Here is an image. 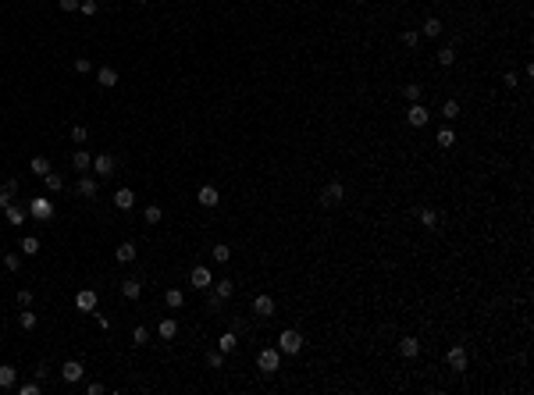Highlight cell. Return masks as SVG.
I'll use <instances>...</instances> for the list:
<instances>
[{
  "label": "cell",
  "mask_w": 534,
  "mask_h": 395,
  "mask_svg": "<svg viewBox=\"0 0 534 395\" xmlns=\"http://www.w3.org/2000/svg\"><path fill=\"white\" fill-rule=\"evenodd\" d=\"M300 349H303V335H300V331H292V327H289V331H282V335H278V353L296 356Z\"/></svg>",
  "instance_id": "6da1fadb"
},
{
  "label": "cell",
  "mask_w": 534,
  "mask_h": 395,
  "mask_svg": "<svg viewBox=\"0 0 534 395\" xmlns=\"http://www.w3.org/2000/svg\"><path fill=\"white\" fill-rule=\"evenodd\" d=\"M257 363H260V370L271 378V374H278V367H282V353H278V349H264V353L257 356Z\"/></svg>",
  "instance_id": "7a4b0ae2"
},
{
  "label": "cell",
  "mask_w": 534,
  "mask_h": 395,
  "mask_svg": "<svg viewBox=\"0 0 534 395\" xmlns=\"http://www.w3.org/2000/svg\"><path fill=\"white\" fill-rule=\"evenodd\" d=\"M342 200H346V185H342V182H331V185L321 192V207H338Z\"/></svg>",
  "instance_id": "3957f363"
},
{
  "label": "cell",
  "mask_w": 534,
  "mask_h": 395,
  "mask_svg": "<svg viewBox=\"0 0 534 395\" xmlns=\"http://www.w3.org/2000/svg\"><path fill=\"white\" fill-rule=\"evenodd\" d=\"M29 214L39 217V221H47V217H54V203L47 196H36V200H29Z\"/></svg>",
  "instance_id": "277c9868"
},
{
  "label": "cell",
  "mask_w": 534,
  "mask_h": 395,
  "mask_svg": "<svg viewBox=\"0 0 534 395\" xmlns=\"http://www.w3.org/2000/svg\"><path fill=\"white\" fill-rule=\"evenodd\" d=\"M189 285H193V289H200V292H207V289L214 285V278H210V271L200 264V267H193V271H189Z\"/></svg>",
  "instance_id": "5b68a950"
},
{
  "label": "cell",
  "mask_w": 534,
  "mask_h": 395,
  "mask_svg": "<svg viewBox=\"0 0 534 395\" xmlns=\"http://www.w3.org/2000/svg\"><path fill=\"white\" fill-rule=\"evenodd\" d=\"M75 192H78V196H86V200H93V196H96V192H100V182H96V178H89V174H86V171H82V178H78Z\"/></svg>",
  "instance_id": "8992f818"
},
{
  "label": "cell",
  "mask_w": 534,
  "mask_h": 395,
  "mask_svg": "<svg viewBox=\"0 0 534 395\" xmlns=\"http://www.w3.org/2000/svg\"><path fill=\"white\" fill-rule=\"evenodd\" d=\"M96 303H100V299H96V292H93V289H82V292L75 296V306L82 310V314H93V310H96Z\"/></svg>",
  "instance_id": "52a82bcc"
},
{
  "label": "cell",
  "mask_w": 534,
  "mask_h": 395,
  "mask_svg": "<svg viewBox=\"0 0 534 395\" xmlns=\"http://www.w3.org/2000/svg\"><path fill=\"white\" fill-rule=\"evenodd\" d=\"M82 374H86V367H82L78 360H68V363L61 367V378H65L68 385H75V381H82Z\"/></svg>",
  "instance_id": "ba28073f"
},
{
  "label": "cell",
  "mask_w": 534,
  "mask_h": 395,
  "mask_svg": "<svg viewBox=\"0 0 534 395\" xmlns=\"http://www.w3.org/2000/svg\"><path fill=\"white\" fill-rule=\"evenodd\" d=\"M428 118H431V114H428V107H424V103H413V107L406 111V121H410L413 128H420V125H428Z\"/></svg>",
  "instance_id": "9c48e42d"
},
{
  "label": "cell",
  "mask_w": 534,
  "mask_h": 395,
  "mask_svg": "<svg viewBox=\"0 0 534 395\" xmlns=\"http://www.w3.org/2000/svg\"><path fill=\"white\" fill-rule=\"evenodd\" d=\"M196 200H200V207H207V210H214V207L221 203V196H218L214 185H200V196H196Z\"/></svg>",
  "instance_id": "30bf717a"
},
{
  "label": "cell",
  "mask_w": 534,
  "mask_h": 395,
  "mask_svg": "<svg viewBox=\"0 0 534 395\" xmlns=\"http://www.w3.org/2000/svg\"><path fill=\"white\" fill-rule=\"evenodd\" d=\"M253 314L264 317V320L274 317V299H271V296H257V299H253Z\"/></svg>",
  "instance_id": "8fae6325"
},
{
  "label": "cell",
  "mask_w": 534,
  "mask_h": 395,
  "mask_svg": "<svg viewBox=\"0 0 534 395\" xmlns=\"http://www.w3.org/2000/svg\"><path fill=\"white\" fill-rule=\"evenodd\" d=\"M93 171H96L100 178L114 174V157H111V153H100V157H93Z\"/></svg>",
  "instance_id": "7c38bea8"
},
{
  "label": "cell",
  "mask_w": 534,
  "mask_h": 395,
  "mask_svg": "<svg viewBox=\"0 0 534 395\" xmlns=\"http://www.w3.org/2000/svg\"><path fill=\"white\" fill-rule=\"evenodd\" d=\"M114 207H118V210H132V207H136V192H132V189H118V192H114Z\"/></svg>",
  "instance_id": "4fadbf2b"
},
{
  "label": "cell",
  "mask_w": 534,
  "mask_h": 395,
  "mask_svg": "<svg viewBox=\"0 0 534 395\" xmlns=\"http://www.w3.org/2000/svg\"><path fill=\"white\" fill-rule=\"evenodd\" d=\"M449 367H453V370H466V349H463V345H453V349H449Z\"/></svg>",
  "instance_id": "5bb4252c"
},
{
  "label": "cell",
  "mask_w": 534,
  "mask_h": 395,
  "mask_svg": "<svg viewBox=\"0 0 534 395\" xmlns=\"http://www.w3.org/2000/svg\"><path fill=\"white\" fill-rule=\"evenodd\" d=\"M96 82H100L103 89H114V85H118V72H114L111 64H103V68L96 72Z\"/></svg>",
  "instance_id": "9a60e30c"
},
{
  "label": "cell",
  "mask_w": 534,
  "mask_h": 395,
  "mask_svg": "<svg viewBox=\"0 0 534 395\" xmlns=\"http://www.w3.org/2000/svg\"><path fill=\"white\" fill-rule=\"evenodd\" d=\"M121 292H125V299H139L143 296V281L139 278H125L121 281Z\"/></svg>",
  "instance_id": "2e32d148"
},
{
  "label": "cell",
  "mask_w": 534,
  "mask_h": 395,
  "mask_svg": "<svg viewBox=\"0 0 534 395\" xmlns=\"http://www.w3.org/2000/svg\"><path fill=\"white\" fill-rule=\"evenodd\" d=\"M14 192H18V182H14V178H11V182H4V185H0V210H7V207H11V203H14V200H11V196H14Z\"/></svg>",
  "instance_id": "e0dca14e"
},
{
  "label": "cell",
  "mask_w": 534,
  "mask_h": 395,
  "mask_svg": "<svg viewBox=\"0 0 534 395\" xmlns=\"http://www.w3.org/2000/svg\"><path fill=\"white\" fill-rule=\"evenodd\" d=\"M114 260H118V264H132V260H136V246H132V242H121V246L114 249Z\"/></svg>",
  "instance_id": "ac0fdd59"
},
{
  "label": "cell",
  "mask_w": 534,
  "mask_h": 395,
  "mask_svg": "<svg viewBox=\"0 0 534 395\" xmlns=\"http://www.w3.org/2000/svg\"><path fill=\"white\" fill-rule=\"evenodd\" d=\"M164 303H167L171 310H182V306H185V292H182V289H167V292H164Z\"/></svg>",
  "instance_id": "d6986e66"
},
{
  "label": "cell",
  "mask_w": 534,
  "mask_h": 395,
  "mask_svg": "<svg viewBox=\"0 0 534 395\" xmlns=\"http://www.w3.org/2000/svg\"><path fill=\"white\" fill-rule=\"evenodd\" d=\"M157 335H160V338H164V342H171V338H175V335H178V324H175V320H171V317H164V320H160V324H157Z\"/></svg>",
  "instance_id": "ffe728a7"
},
{
  "label": "cell",
  "mask_w": 534,
  "mask_h": 395,
  "mask_svg": "<svg viewBox=\"0 0 534 395\" xmlns=\"http://www.w3.org/2000/svg\"><path fill=\"white\" fill-rule=\"evenodd\" d=\"M72 167H75V171H89V167H93L89 150H75V153H72Z\"/></svg>",
  "instance_id": "44dd1931"
},
{
  "label": "cell",
  "mask_w": 534,
  "mask_h": 395,
  "mask_svg": "<svg viewBox=\"0 0 534 395\" xmlns=\"http://www.w3.org/2000/svg\"><path fill=\"white\" fill-rule=\"evenodd\" d=\"M417 353H420V342H417V338H402V342H399V356L413 360Z\"/></svg>",
  "instance_id": "7402d4cb"
},
{
  "label": "cell",
  "mask_w": 534,
  "mask_h": 395,
  "mask_svg": "<svg viewBox=\"0 0 534 395\" xmlns=\"http://www.w3.org/2000/svg\"><path fill=\"white\" fill-rule=\"evenodd\" d=\"M235 345H239V338H235V331H225V335L218 338V349H221V353H235Z\"/></svg>",
  "instance_id": "603a6c76"
},
{
  "label": "cell",
  "mask_w": 534,
  "mask_h": 395,
  "mask_svg": "<svg viewBox=\"0 0 534 395\" xmlns=\"http://www.w3.org/2000/svg\"><path fill=\"white\" fill-rule=\"evenodd\" d=\"M420 36H428V39L442 36V21H438V18H428V21H424V29H420Z\"/></svg>",
  "instance_id": "cb8c5ba5"
},
{
  "label": "cell",
  "mask_w": 534,
  "mask_h": 395,
  "mask_svg": "<svg viewBox=\"0 0 534 395\" xmlns=\"http://www.w3.org/2000/svg\"><path fill=\"white\" fill-rule=\"evenodd\" d=\"M438 64H442V68H453V64H456V47H442V50H438Z\"/></svg>",
  "instance_id": "d4e9b609"
},
{
  "label": "cell",
  "mask_w": 534,
  "mask_h": 395,
  "mask_svg": "<svg viewBox=\"0 0 534 395\" xmlns=\"http://www.w3.org/2000/svg\"><path fill=\"white\" fill-rule=\"evenodd\" d=\"M25 217H29V210H25V207H18V203H11V207H7V221H11V225H22Z\"/></svg>",
  "instance_id": "484cf974"
},
{
  "label": "cell",
  "mask_w": 534,
  "mask_h": 395,
  "mask_svg": "<svg viewBox=\"0 0 534 395\" xmlns=\"http://www.w3.org/2000/svg\"><path fill=\"white\" fill-rule=\"evenodd\" d=\"M29 171H32V174H39V178H43V174H47V171H50V160H47V157H32V160H29Z\"/></svg>",
  "instance_id": "4316f807"
},
{
  "label": "cell",
  "mask_w": 534,
  "mask_h": 395,
  "mask_svg": "<svg viewBox=\"0 0 534 395\" xmlns=\"http://www.w3.org/2000/svg\"><path fill=\"white\" fill-rule=\"evenodd\" d=\"M43 182H47V189H50V192H61V189H65V178H61V174H54V171H47V174H43Z\"/></svg>",
  "instance_id": "83f0119b"
},
{
  "label": "cell",
  "mask_w": 534,
  "mask_h": 395,
  "mask_svg": "<svg viewBox=\"0 0 534 395\" xmlns=\"http://www.w3.org/2000/svg\"><path fill=\"white\" fill-rule=\"evenodd\" d=\"M420 225H424V228H438V214H435L431 207H420Z\"/></svg>",
  "instance_id": "f1b7e54d"
},
{
  "label": "cell",
  "mask_w": 534,
  "mask_h": 395,
  "mask_svg": "<svg viewBox=\"0 0 534 395\" xmlns=\"http://www.w3.org/2000/svg\"><path fill=\"white\" fill-rule=\"evenodd\" d=\"M14 378H18L14 367H0V388H14Z\"/></svg>",
  "instance_id": "f546056e"
},
{
  "label": "cell",
  "mask_w": 534,
  "mask_h": 395,
  "mask_svg": "<svg viewBox=\"0 0 534 395\" xmlns=\"http://www.w3.org/2000/svg\"><path fill=\"white\" fill-rule=\"evenodd\" d=\"M22 253H25V256H36V253H39V238H36V235H25V238H22Z\"/></svg>",
  "instance_id": "4dcf8cb0"
},
{
  "label": "cell",
  "mask_w": 534,
  "mask_h": 395,
  "mask_svg": "<svg viewBox=\"0 0 534 395\" xmlns=\"http://www.w3.org/2000/svg\"><path fill=\"white\" fill-rule=\"evenodd\" d=\"M210 256H214V260H218V264H228V260H231V249H228V246H225V242H218V246H214V253H210Z\"/></svg>",
  "instance_id": "1f68e13d"
},
{
  "label": "cell",
  "mask_w": 534,
  "mask_h": 395,
  "mask_svg": "<svg viewBox=\"0 0 534 395\" xmlns=\"http://www.w3.org/2000/svg\"><path fill=\"white\" fill-rule=\"evenodd\" d=\"M160 217H164L160 207H146V210H143V221H146V225H160Z\"/></svg>",
  "instance_id": "d6a6232c"
},
{
  "label": "cell",
  "mask_w": 534,
  "mask_h": 395,
  "mask_svg": "<svg viewBox=\"0 0 534 395\" xmlns=\"http://www.w3.org/2000/svg\"><path fill=\"white\" fill-rule=\"evenodd\" d=\"M214 292H218L221 299H231V292H235V285H231L228 278H225V281H214Z\"/></svg>",
  "instance_id": "836d02e7"
},
{
  "label": "cell",
  "mask_w": 534,
  "mask_h": 395,
  "mask_svg": "<svg viewBox=\"0 0 534 395\" xmlns=\"http://www.w3.org/2000/svg\"><path fill=\"white\" fill-rule=\"evenodd\" d=\"M399 39H402V47H417V43H420V32H417V29H402Z\"/></svg>",
  "instance_id": "e575fe53"
},
{
  "label": "cell",
  "mask_w": 534,
  "mask_h": 395,
  "mask_svg": "<svg viewBox=\"0 0 534 395\" xmlns=\"http://www.w3.org/2000/svg\"><path fill=\"white\" fill-rule=\"evenodd\" d=\"M438 146H442V150L456 146V136H453V128H442V132H438Z\"/></svg>",
  "instance_id": "d590c367"
},
{
  "label": "cell",
  "mask_w": 534,
  "mask_h": 395,
  "mask_svg": "<svg viewBox=\"0 0 534 395\" xmlns=\"http://www.w3.org/2000/svg\"><path fill=\"white\" fill-rule=\"evenodd\" d=\"M456 114H459V103H456V100H445V107H442V118H445V121H456Z\"/></svg>",
  "instance_id": "8d00e7d4"
},
{
  "label": "cell",
  "mask_w": 534,
  "mask_h": 395,
  "mask_svg": "<svg viewBox=\"0 0 534 395\" xmlns=\"http://www.w3.org/2000/svg\"><path fill=\"white\" fill-rule=\"evenodd\" d=\"M207 367H210V370L225 367V353H221V349H218V353H207Z\"/></svg>",
  "instance_id": "74e56055"
},
{
  "label": "cell",
  "mask_w": 534,
  "mask_h": 395,
  "mask_svg": "<svg viewBox=\"0 0 534 395\" xmlns=\"http://www.w3.org/2000/svg\"><path fill=\"white\" fill-rule=\"evenodd\" d=\"M18 324H22L25 331H32V327H36V314H32V310H25V314H18Z\"/></svg>",
  "instance_id": "f35d334b"
},
{
  "label": "cell",
  "mask_w": 534,
  "mask_h": 395,
  "mask_svg": "<svg viewBox=\"0 0 534 395\" xmlns=\"http://www.w3.org/2000/svg\"><path fill=\"white\" fill-rule=\"evenodd\" d=\"M39 381H25V385H18V395H39Z\"/></svg>",
  "instance_id": "ab89813d"
},
{
  "label": "cell",
  "mask_w": 534,
  "mask_h": 395,
  "mask_svg": "<svg viewBox=\"0 0 534 395\" xmlns=\"http://www.w3.org/2000/svg\"><path fill=\"white\" fill-rule=\"evenodd\" d=\"M78 11H82L86 18H93V14L100 11V4H96V0H82V4H78Z\"/></svg>",
  "instance_id": "60d3db41"
},
{
  "label": "cell",
  "mask_w": 534,
  "mask_h": 395,
  "mask_svg": "<svg viewBox=\"0 0 534 395\" xmlns=\"http://www.w3.org/2000/svg\"><path fill=\"white\" fill-rule=\"evenodd\" d=\"M132 342H136V345H146V342H150V331H146V327L139 324V327L132 331Z\"/></svg>",
  "instance_id": "b9f144b4"
},
{
  "label": "cell",
  "mask_w": 534,
  "mask_h": 395,
  "mask_svg": "<svg viewBox=\"0 0 534 395\" xmlns=\"http://www.w3.org/2000/svg\"><path fill=\"white\" fill-rule=\"evenodd\" d=\"M402 96H406V100H413V103H417V100H420V85H417V82H410V85H406V89H402Z\"/></svg>",
  "instance_id": "7bdbcfd3"
},
{
  "label": "cell",
  "mask_w": 534,
  "mask_h": 395,
  "mask_svg": "<svg viewBox=\"0 0 534 395\" xmlns=\"http://www.w3.org/2000/svg\"><path fill=\"white\" fill-rule=\"evenodd\" d=\"M4 267H7V271H18V267H22V256H18V253H7V256H4Z\"/></svg>",
  "instance_id": "ee69618b"
},
{
  "label": "cell",
  "mask_w": 534,
  "mask_h": 395,
  "mask_svg": "<svg viewBox=\"0 0 534 395\" xmlns=\"http://www.w3.org/2000/svg\"><path fill=\"white\" fill-rule=\"evenodd\" d=\"M221 303H225V299H221L218 292H210V296H207V310H210V314H218V310H221Z\"/></svg>",
  "instance_id": "f6af8a7d"
},
{
  "label": "cell",
  "mask_w": 534,
  "mask_h": 395,
  "mask_svg": "<svg viewBox=\"0 0 534 395\" xmlns=\"http://www.w3.org/2000/svg\"><path fill=\"white\" fill-rule=\"evenodd\" d=\"M89 68H93V61H89V57H75V72H78V75H86Z\"/></svg>",
  "instance_id": "bcb514c9"
},
{
  "label": "cell",
  "mask_w": 534,
  "mask_h": 395,
  "mask_svg": "<svg viewBox=\"0 0 534 395\" xmlns=\"http://www.w3.org/2000/svg\"><path fill=\"white\" fill-rule=\"evenodd\" d=\"M72 139H75V143H86V139H89L86 125H75V128H72Z\"/></svg>",
  "instance_id": "7dc6e473"
},
{
  "label": "cell",
  "mask_w": 534,
  "mask_h": 395,
  "mask_svg": "<svg viewBox=\"0 0 534 395\" xmlns=\"http://www.w3.org/2000/svg\"><path fill=\"white\" fill-rule=\"evenodd\" d=\"M18 303H22V306H32V292L22 289V292H18Z\"/></svg>",
  "instance_id": "c3c4849f"
},
{
  "label": "cell",
  "mask_w": 534,
  "mask_h": 395,
  "mask_svg": "<svg viewBox=\"0 0 534 395\" xmlns=\"http://www.w3.org/2000/svg\"><path fill=\"white\" fill-rule=\"evenodd\" d=\"M57 4H61V11H78L82 0H57Z\"/></svg>",
  "instance_id": "681fc988"
},
{
  "label": "cell",
  "mask_w": 534,
  "mask_h": 395,
  "mask_svg": "<svg viewBox=\"0 0 534 395\" xmlns=\"http://www.w3.org/2000/svg\"><path fill=\"white\" fill-rule=\"evenodd\" d=\"M86 392H89V395H103V385H100V381H93V385H86Z\"/></svg>",
  "instance_id": "f907efd6"
}]
</instances>
